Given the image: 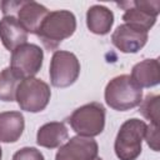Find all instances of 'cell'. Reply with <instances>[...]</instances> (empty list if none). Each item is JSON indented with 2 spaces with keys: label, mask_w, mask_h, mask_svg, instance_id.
Instances as JSON below:
<instances>
[{
  "label": "cell",
  "mask_w": 160,
  "mask_h": 160,
  "mask_svg": "<svg viewBox=\"0 0 160 160\" xmlns=\"http://www.w3.org/2000/svg\"><path fill=\"white\" fill-rule=\"evenodd\" d=\"M75 30V15L69 10H55L46 15L36 35L40 38L46 49L55 50L58 45L62 40L70 38Z\"/></svg>",
  "instance_id": "cell-1"
},
{
  "label": "cell",
  "mask_w": 160,
  "mask_h": 160,
  "mask_svg": "<svg viewBox=\"0 0 160 160\" xmlns=\"http://www.w3.org/2000/svg\"><path fill=\"white\" fill-rule=\"evenodd\" d=\"M105 102L114 110L126 111L140 105L142 100V89L139 88L130 75L122 74L112 78L104 92Z\"/></svg>",
  "instance_id": "cell-2"
},
{
  "label": "cell",
  "mask_w": 160,
  "mask_h": 160,
  "mask_svg": "<svg viewBox=\"0 0 160 160\" xmlns=\"http://www.w3.org/2000/svg\"><path fill=\"white\" fill-rule=\"evenodd\" d=\"M144 120L132 118L122 122L114 142V150L120 160H136L141 154L142 139L146 131Z\"/></svg>",
  "instance_id": "cell-3"
},
{
  "label": "cell",
  "mask_w": 160,
  "mask_h": 160,
  "mask_svg": "<svg viewBox=\"0 0 160 160\" xmlns=\"http://www.w3.org/2000/svg\"><path fill=\"white\" fill-rule=\"evenodd\" d=\"M68 122L79 136H98L105 128V108L95 101L85 104L72 111Z\"/></svg>",
  "instance_id": "cell-4"
},
{
  "label": "cell",
  "mask_w": 160,
  "mask_h": 160,
  "mask_svg": "<svg viewBox=\"0 0 160 160\" xmlns=\"http://www.w3.org/2000/svg\"><path fill=\"white\" fill-rule=\"evenodd\" d=\"M50 86L38 78H28L20 81L15 100L21 110L28 112L42 111L50 101Z\"/></svg>",
  "instance_id": "cell-5"
},
{
  "label": "cell",
  "mask_w": 160,
  "mask_h": 160,
  "mask_svg": "<svg viewBox=\"0 0 160 160\" xmlns=\"http://www.w3.org/2000/svg\"><path fill=\"white\" fill-rule=\"evenodd\" d=\"M80 74V62L75 54L66 50H56L50 61V82L55 88L72 85Z\"/></svg>",
  "instance_id": "cell-6"
},
{
  "label": "cell",
  "mask_w": 160,
  "mask_h": 160,
  "mask_svg": "<svg viewBox=\"0 0 160 160\" xmlns=\"http://www.w3.org/2000/svg\"><path fill=\"white\" fill-rule=\"evenodd\" d=\"M44 51L36 44H22L11 51L10 69L21 79L34 78L41 69Z\"/></svg>",
  "instance_id": "cell-7"
},
{
  "label": "cell",
  "mask_w": 160,
  "mask_h": 160,
  "mask_svg": "<svg viewBox=\"0 0 160 160\" xmlns=\"http://www.w3.org/2000/svg\"><path fill=\"white\" fill-rule=\"evenodd\" d=\"M98 152L99 146L92 138L78 135L59 148L55 160H94Z\"/></svg>",
  "instance_id": "cell-8"
},
{
  "label": "cell",
  "mask_w": 160,
  "mask_h": 160,
  "mask_svg": "<svg viewBox=\"0 0 160 160\" xmlns=\"http://www.w3.org/2000/svg\"><path fill=\"white\" fill-rule=\"evenodd\" d=\"M148 41V32L139 30L131 25H119L111 35L114 46L125 54H134L141 50Z\"/></svg>",
  "instance_id": "cell-9"
},
{
  "label": "cell",
  "mask_w": 160,
  "mask_h": 160,
  "mask_svg": "<svg viewBox=\"0 0 160 160\" xmlns=\"http://www.w3.org/2000/svg\"><path fill=\"white\" fill-rule=\"evenodd\" d=\"M48 14L49 10L36 1H21L15 16L28 34L36 35Z\"/></svg>",
  "instance_id": "cell-10"
},
{
  "label": "cell",
  "mask_w": 160,
  "mask_h": 160,
  "mask_svg": "<svg viewBox=\"0 0 160 160\" xmlns=\"http://www.w3.org/2000/svg\"><path fill=\"white\" fill-rule=\"evenodd\" d=\"M28 35L16 16L6 15L0 20V40L9 51H14L20 45L26 44Z\"/></svg>",
  "instance_id": "cell-11"
},
{
  "label": "cell",
  "mask_w": 160,
  "mask_h": 160,
  "mask_svg": "<svg viewBox=\"0 0 160 160\" xmlns=\"http://www.w3.org/2000/svg\"><path fill=\"white\" fill-rule=\"evenodd\" d=\"M130 78L139 88H152L160 82V64L158 59H145L135 64Z\"/></svg>",
  "instance_id": "cell-12"
},
{
  "label": "cell",
  "mask_w": 160,
  "mask_h": 160,
  "mask_svg": "<svg viewBox=\"0 0 160 160\" xmlns=\"http://www.w3.org/2000/svg\"><path fill=\"white\" fill-rule=\"evenodd\" d=\"M68 138L69 132L65 124L60 121H51L39 128L36 134V142L42 148L55 149L61 146V144L68 140Z\"/></svg>",
  "instance_id": "cell-13"
},
{
  "label": "cell",
  "mask_w": 160,
  "mask_h": 160,
  "mask_svg": "<svg viewBox=\"0 0 160 160\" xmlns=\"http://www.w3.org/2000/svg\"><path fill=\"white\" fill-rule=\"evenodd\" d=\"M25 120L20 111L0 112V142H15L22 135Z\"/></svg>",
  "instance_id": "cell-14"
},
{
  "label": "cell",
  "mask_w": 160,
  "mask_h": 160,
  "mask_svg": "<svg viewBox=\"0 0 160 160\" xmlns=\"http://www.w3.org/2000/svg\"><path fill=\"white\" fill-rule=\"evenodd\" d=\"M114 24L112 11L104 5H92L86 11L88 29L96 35H106Z\"/></svg>",
  "instance_id": "cell-15"
},
{
  "label": "cell",
  "mask_w": 160,
  "mask_h": 160,
  "mask_svg": "<svg viewBox=\"0 0 160 160\" xmlns=\"http://www.w3.org/2000/svg\"><path fill=\"white\" fill-rule=\"evenodd\" d=\"M125 4L129 5V8H125V12L122 15L124 24L131 25V26H134L139 30L146 31V32L155 25V22H156L155 15L138 8L136 5H134L132 1H129Z\"/></svg>",
  "instance_id": "cell-16"
},
{
  "label": "cell",
  "mask_w": 160,
  "mask_h": 160,
  "mask_svg": "<svg viewBox=\"0 0 160 160\" xmlns=\"http://www.w3.org/2000/svg\"><path fill=\"white\" fill-rule=\"evenodd\" d=\"M20 81L21 79L10 69V66L2 69L0 71V100L14 101Z\"/></svg>",
  "instance_id": "cell-17"
},
{
  "label": "cell",
  "mask_w": 160,
  "mask_h": 160,
  "mask_svg": "<svg viewBox=\"0 0 160 160\" xmlns=\"http://www.w3.org/2000/svg\"><path fill=\"white\" fill-rule=\"evenodd\" d=\"M159 100H160L159 95L149 94L140 102L139 112L145 119L150 120V124L158 125V120H159Z\"/></svg>",
  "instance_id": "cell-18"
},
{
  "label": "cell",
  "mask_w": 160,
  "mask_h": 160,
  "mask_svg": "<svg viewBox=\"0 0 160 160\" xmlns=\"http://www.w3.org/2000/svg\"><path fill=\"white\" fill-rule=\"evenodd\" d=\"M12 160H45L44 155L36 148H21L12 155Z\"/></svg>",
  "instance_id": "cell-19"
},
{
  "label": "cell",
  "mask_w": 160,
  "mask_h": 160,
  "mask_svg": "<svg viewBox=\"0 0 160 160\" xmlns=\"http://www.w3.org/2000/svg\"><path fill=\"white\" fill-rule=\"evenodd\" d=\"M158 125L155 124H150L146 126V131H145V140L148 142V145L154 150V151H159V131H158Z\"/></svg>",
  "instance_id": "cell-20"
},
{
  "label": "cell",
  "mask_w": 160,
  "mask_h": 160,
  "mask_svg": "<svg viewBox=\"0 0 160 160\" xmlns=\"http://www.w3.org/2000/svg\"><path fill=\"white\" fill-rule=\"evenodd\" d=\"M1 158H2V149H1V146H0V160H1Z\"/></svg>",
  "instance_id": "cell-21"
},
{
  "label": "cell",
  "mask_w": 160,
  "mask_h": 160,
  "mask_svg": "<svg viewBox=\"0 0 160 160\" xmlns=\"http://www.w3.org/2000/svg\"><path fill=\"white\" fill-rule=\"evenodd\" d=\"M94 160H102V159H101V158H95Z\"/></svg>",
  "instance_id": "cell-22"
}]
</instances>
